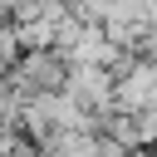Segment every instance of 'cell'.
<instances>
[{
    "label": "cell",
    "instance_id": "cell-1",
    "mask_svg": "<svg viewBox=\"0 0 157 157\" xmlns=\"http://www.w3.org/2000/svg\"><path fill=\"white\" fill-rule=\"evenodd\" d=\"M64 74H69V59H64L59 49H29V54H20L0 78H5V88L25 103V98H34V93H59V88H64Z\"/></svg>",
    "mask_w": 157,
    "mask_h": 157
},
{
    "label": "cell",
    "instance_id": "cell-2",
    "mask_svg": "<svg viewBox=\"0 0 157 157\" xmlns=\"http://www.w3.org/2000/svg\"><path fill=\"white\" fill-rule=\"evenodd\" d=\"M20 59V39H15V25H0V74Z\"/></svg>",
    "mask_w": 157,
    "mask_h": 157
}]
</instances>
